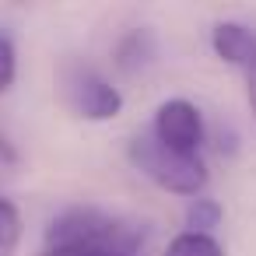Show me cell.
Returning a JSON list of instances; mask_svg holds the SVG:
<instances>
[{
  "mask_svg": "<svg viewBox=\"0 0 256 256\" xmlns=\"http://www.w3.org/2000/svg\"><path fill=\"white\" fill-rule=\"evenodd\" d=\"M126 158L158 190H168V193H179V196H200L204 186H207L204 158L200 154H179V151L165 148L151 130H140L126 140Z\"/></svg>",
  "mask_w": 256,
  "mask_h": 256,
  "instance_id": "6da1fadb",
  "label": "cell"
},
{
  "mask_svg": "<svg viewBox=\"0 0 256 256\" xmlns=\"http://www.w3.org/2000/svg\"><path fill=\"white\" fill-rule=\"evenodd\" d=\"M46 242H92L109 249L140 252L144 249V224L109 214L102 207H67L46 228Z\"/></svg>",
  "mask_w": 256,
  "mask_h": 256,
  "instance_id": "7a4b0ae2",
  "label": "cell"
},
{
  "mask_svg": "<svg viewBox=\"0 0 256 256\" xmlns=\"http://www.w3.org/2000/svg\"><path fill=\"white\" fill-rule=\"evenodd\" d=\"M60 92H64L67 109L78 120L106 123V120H116L123 112V92L92 67H78V64L67 67L60 74Z\"/></svg>",
  "mask_w": 256,
  "mask_h": 256,
  "instance_id": "3957f363",
  "label": "cell"
},
{
  "mask_svg": "<svg viewBox=\"0 0 256 256\" xmlns=\"http://www.w3.org/2000/svg\"><path fill=\"white\" fill-rule=\"evenodd\" d=\"M165 148L179 151V154H200L207 126H204V112L190 102V98H168L158 106L151 126H148Z\"/></svg>",
  "mask_w": 256,
  "mask_h": 256,
  "instance_id": "277c9868",
  "label": "cell"
},
{
  "mask_svg": "<svg viewBox=\"0 0 256 256\" xmlns=\"http://www.w3.org/2000/svg\"><path fill=\"white\" fill-rule=\"evenodd\" d=\"M210 50L221 64L238 67L246 74L256 64V32L242 22H218L210 28Z\"/></svg>",
  "mask_w": 256,
  "mask_h": 256,
  "instance_id": "5b68a950",
  "label": "cell"
},
{
  "mask_svg": "<svg viewBox=\"0 0 256 256\" xmlns=\"http://www.w3.org/2000/svg\"><path fill=\"white\" fill-rule=\"evenodd\" d=\"M165 256H224V249H221V242L214 235H204V232H190L186 228V232H179L168 242Z\"/></svg>",
  "mask_w": 256,
  "mask_h": 256,
  "instance_id": "8992f818",
  "label": "cell"
},
{
  "mask_svg": "<svg viewBox=\"0 0 256 256\" xmlns=\"http://www.w3.org/2000/svg\"><path fill=\"white\" fill-rule=\"evenodd\" d=\"M22 210L14 207V200L0 196V256H14L18 252V242H22Z\"/></svg>",
  "mask_w": 256,
  "mask_h": 256,
  "instance_id": "52a82bcc",
  "label": "cell"
},
{
  "mask_svg": "<svg viewBox=\"0 0 256 256\" xmlns=\"http://www.w3.org/2000/svg\"><path fill=\"white\" fill-rule=\"evenodd\" d=\"M186 224H190V232L210 235L221 224V204L210 200V196H193L190 207H186Z\"/></svg>",
  "mask_w": 256,
  "mask_h": 256,
  "instance_id": "ba28073f",
  "label": "cell"
},
{
  "mask_svg": "<svg viewBox=\"0 0 256 256\" xmlns=\"http://www.w3.org/2000/svg\"><path fill=\"white\" fill-rule=\"evenodd\" d=\"M39 256H144V252H126V249L92 246V242H46Z\"/></svg>",
  "mask_w": 256,
  "mask_h": 256,
  "instance_id": "9c48e42d",
  "label": "cell"
},
{
  "mask_svg": "<svg viewBox=\"0 0 256 256\" xmlns=\"http://www.w3.org/2000/svg\"><path fill=\"white\" fill-rule=\"evenodd\" d=\"M14 78H18V50L4 32H0V95L11 92Z\"/></svg>",
  "mask_w": 256,
  "mask_h": 256,
  "instance_id": "30bf717a",
  "label": "cell"
},
{
  "mask_svg": "<svg viewBox=\"0 0 256 256\" xmlns=\"http://www.w3.org/2000/svg\"><path fill=\"white\" fill-rule=\"evenodd\" d=\"M144 32H134V36H126L123 42H120V67H126V70H134L137 64H144L148 56H144Z\"/></svg>",
  "mask_w": 256,
  "mask_h": 256,
  "instance_id": "8fae6325",
  "label": "cell"
},
{
  "mask_svg": "<svg viewBox=\"0 0 256 256\" xmlns=\"http://www.w3.org/2000/svg\"><path fill=\"white\" fill-rule=\"evenodd\" d=\"M11 168H18V151L11 148V140L0 134V172H11Z\"/></svg>",
  "mask_w": 256,
  "mask_h": 256,
  "instance_id": "7c38bea8",
  "label": "cell"
},
{
  "mask_svg": "<svg viewBox=\"0 0 256 256\" xmlns=\"http://www.w3.org/2000/svg\"><path fill=\"white\" fill-rule=\"evenodd\" d=\"M246 98H249V109L256 112V64L246 70Z\"/></svg>",
  "mask_w": 256,
  "mask_h": 256,
  "instance_id": "4fadbf2b",
  "label": "cell"
}]
</instances>
